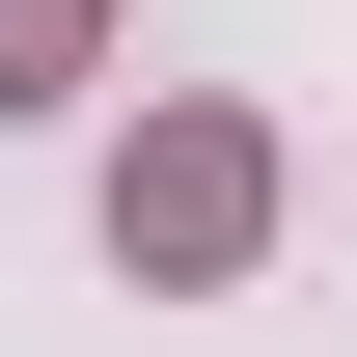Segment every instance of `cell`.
<instances>
[{
    "label": "cell",
    "instance_id": "6da1fadb",
    "mask_svg": "<svg viewBox=\"0 0 357 357\" xmlns=\"http://www.w3.org/2000/svg\"><path fill=\"white\" fill-rule=\"evenodd\" d=\"M248 220H275V137H248V110H165V137L110 165V248H137V275H220Z\"/></svg>",
    "mask_w": 357,
    "mask_h": 357
},
{
    "label": "cell",
    "instance_id": "7a4b0ae2",
    "mask_svg": "<svg viewBox=\"0 0 357 357\" xmlns=\"http://www.w3.org/2000/svg\"><path fill=\"white\" fill-rule=\"evenodd\" d=\"M83 55H110V0H0V110H55Z\"/></svg>",
    "mask_w": 357,
    "mask_h": 357
}]
</instances>
